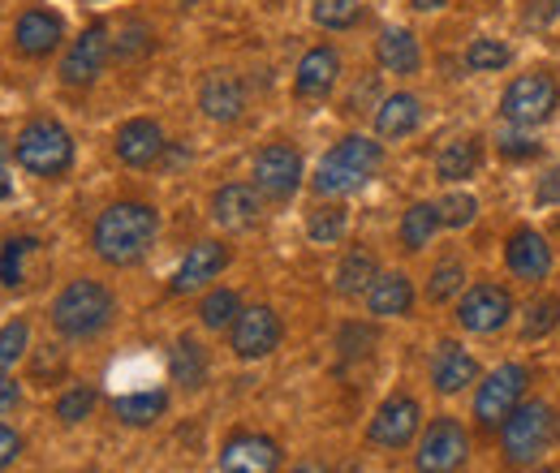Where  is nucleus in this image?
Listing matches in <instances>:
<instances>
[{
  "label": "nucleus",
  "mask_w": 560,
  "mask_h": 473,
  "mask_svg": "<svg viewBox=\"0 0 560 473\" xmlns=\"http://www.w3.org/2000/svg\"><path fill=\"white\" fill-rule=\"evenodd\" d=\"M242 310H246V306H242L237 288H208L203 301H199V323H203L208 332H229Z\"/></svg>",
  "instance_id": "31"
},
{
  "label": "nucleus",
  "mask_w": 560,
  "mask_h": 473,
  "mask_svg": "<svg viewBox=\"0 0 560 473\" xmlns=\"http://www.w3.org/2000/svg\"><path fill=\"white\" fill-rule=\"evenodd\" d=\"M557 17H560V0H526V13H522L526 31H548Z\"/></svg>",
  "instance_id": "43"
},
{
  "label": "nucleus",
  "mask_w": 560,
  "mask_h": 473,
  "mask_svg": "<svg viewBox=\"0 0 560 473\" xmlns=\"http://www.w3.org/2000/svg\"><path fill=\"white\" fill-rule=\"evenodd\" d=\"M57 336L66 340H95L113 319H117V297L108 284L91 280V275H78L70 280L57 297H52V310H48Z\"/></svg>",
  "instance_id": "3"
},
{
  "label": "nucleus",
  "mask_w": 560,
  "mask_h": 473,
  "mask_svg": "<svg viewBox=\"0 0 560 473\" xmlns=\"http://www.w3.org/2000/svg\"><path fill=\"white\" fill-rule=\"evenodd\" d=\"M475 444L457 417H431L415 439V473H462Z\"/></svg>",
  "instance_id": "7"
},
{
  "label": "nucleus",
  "mask_w": 560,
  "mask_h": 473,
  "mask_svg": "<svg viewBox=\"0 0 560 473\" xmlns=\"http://www.w3.org/2000/svg\"><path fill=\"white\" fill-rule=\"evenodd\" d=\"M289 473H332V470H324L319 461H302V465H293Z\"/></svg>",
  "instance_id": "49"
},
{
  "label": "nucleus",
  "mask_w": 560,
  "mask_h": 473,
  "mask_svg": "<svg viewBox=\"0 0 560 473\" xmlns=\"http://www.w3.org/2000/svg\"><path fill=\"white\" fill-rule=\"evenodd\" d=\"M560 323V297H535L522 315V340H544Z\"/></svg>",
  "instance_id": "39"
},
{
  "label": "nucleus",
  "mask_w": 560,
  "mask_h": 473,
  "mask_svg": "<svg viewBox=\"0 0 560 473\" xmlns=\"http://www.w3.org/2000/svg\"><path fill=\"white\" fill-rule=\"evenodd\" d=\"M341 82V52L332 44H315L302 52L293 69V95L298 99H328Z\"/></svg>",
  "instance_id": "20"
},
{
  "label": "nucleus",
  "mask_w": 560,
  "mask_h": 473,
  "mask_svg": "<svg viewBox=\"0 0 560 473\" xmlns=\"http://www.w3.org/2000/svg\"><path fill=\"white\" fill-rule=\"evenodd\" d=\"M250 177H255V190H259L268 203H289V199L302 190L306 168H302L298 146H289V142H268V146L255 155Z\"/></svg>",
  "instance_id": "11"
},
{
  "label": "nucleus",
  "mask_w": 560,
  "mask_h": 473,
  "mask_svg": "<svg viewBox=\"0 0 560 473\" xmlns=\"http://www.w3.org/2000/svg\"><path fill=\"white\" fill-rule=\"evenodd\" d=\"M31 348V323L26 319H9L0 328V370H13Z\"/></svg>",
  "instance_id": "41"
},
{
  "label": "nucleus",
  "mask_w": 560,
  "mask_h": 473,
  "mask_svg": "<svg viewBox=\"0 0 560 473\" xmlns=\"http://www.w3.org/2000/svg\"><path fill=\"white\" fill-rule=\"evenodd\" d=\"M66 44V17L57 9H44V4H31L18 13L13 22V48L31 61H44L52 57L57 48Z\"/></svg>",
  "instance_id": "14"
},
{
  "label": "nucleus",
  "mask_w": 560,
  "mask_h": 473,
  "mask_svg": "<svg viewBox=\"0 0 560 473\" xmlns=\"http://www.w3.org/2000/svg\"><path fill=\"white\" fill-rule=\"evenodd\" d=\"M346 228H350V211L341 203H324L306 215V237H311V246H337V241L346 237Z\"/></svg>",
  "instance_id": "34"
},
{
  "label": "nucleus",
  "mask_w": 560,
  "mask_h": 473,
  "mask_svg": "<svg viewBox=\"0 0 560 473\" xmlns=\"http://www.w3.org/2000/svg\"><path fill=\"white\" fill-rule=\"evenodd\" d=\"M526 473H560V470H557V465H530Z\"/></svg>",
  "instance_id": "50"
},
{
  "label": "nucleus",
  "mask_w": 560,
  "mask_h": 473,
  "mask_svg": "<svg viewBox=\"0 0 560 473\" xmlns=\"http://www.w3.org/2000/svg\"><path fill=\"white\" fill-rule=\"evenodd\" d=\"M18 457H22V435L0 422V470H9Z\"/></svg>",
  "instance_id": "45"
},
{
  "label": "nucleus",
  "mask_w": 560,
  "mask_h": 473,
  "mask_svg": "<svg viewBox=\"0 0 560 473\" xmlns=\"http://www.w3.org/2000/svg\"><path fill=\"white\" fill-rule=\"evenodd\" d=\"M410 4H415V9H419V13H435V9H444V4H448V0H410Z\"/></svg>",
  "instance_id": "48"
},
{
  "label": "nucleus",
  "mask_w": 560,
  "mask_h": 473,
  "mask_svg": "<svg viewBox=\"0 0 560 473\" xmlns=\"http://www.w3.org/2000/svg\"><path fill=\"white\" fill-rule=\"evenodd\" d=\"M362 301L371 319H406L415 310V280L406 271H380Z\"/></svg>",
  "instance_id": "23"
},
{
  "label": "nucleus",
  "mask_w": 560,
  "mask_h": 473,
  "mask_svg": "<svg viewBox=\"0 0 560 473\" xmlns=\"http://www.w3.org/2000/svg\"><path fill=\"white\" fill-rule=\"evenodd\" d=\"M560 108V82L548 69H530V73H517L504 95H500V117L509 126H522V130H539L557 117Z\"/></svg>",
  "instance_id": "6"
},
{
  "label": "nucleus",
  "mask_w": 560,
  "mask_h": 473,
  "mask_svg": "<svg viewBox=\"0 0 560 473\" xmlns=\"http://www.w3.org/2000/svg\"><path fill=\"white\" fill-rule=\"evenodd\" d=\"M168 413V392L164 388H139V392H121V397H113V417L121 422V426H155L160 417Z\"/></svg>",
  "instance_id": "28"
},
{
  "label": "nucleus",
  "mask_w": 560,
  "mask_h": 473,
  "mask_svg": "<svg viewBox=\"0 0 560 473\" xmlns=\"http://www.w3.org/2000/svg\"><path fill=\"white\" fill-rule=\"evenodd\" d=\"M151 48H155V39H151V26L147 22H126L117 31V39H113V57L117 61H139Z\"/></svg>",
  "instance_id": "40"
},
{
  "label": "nucleus",
  "mask_w": 560,
  "mask_h": 473,
  "mask_svg": "<svg viewBox=\"0 0 560 473\" xmlns=\"http://www.w3.org/2000/svg\"><path fill=\"white\" fill-rule=\"evenodd\" d=\"M220 473H280V444L259 430H237L220 444Z\"/></svg>",
  "instance_id": "16"
},
{
  "label": "nucleus",
  "mask_w": 560,
  "mask_h": 473,
  "mask_svg": "<svg viewBox=\"0 0 560 473\" xmlns=\"http://www.w3.org/2000/svg\"><path fill=\"white\" fill-rule=\"evenodd\" d=\"M246 104H250L246 82L233 69H211L208 78L199 82V108H203V117L215 121V126L242 121L246 117Z\"/></svg>",
  "instance_id": "17"
},
{
  "label": "nucleus",
  "mask_w": 560,
  "mask_h": 473,
  "mask_svg": "<svg viewBox=\"0 0 560 473\" xmlns=\"http://www.w3.org/2000/svg\"><path fill=\"white\" fill-rule=\"evenodd\" d=\"M526 388H530V366H522V362L495 366L491 375L479 379V388H475V422L483 430H500L504 417L526 401Z\"/></svg>",
  "instance_id": "8"
},
{
  "label": "nucleus",
  "mask_w": 560,
  "mask_h": 473,
  "mask_svg": "<svg viewBox=\"0 0 560 473\" xmlns=\"http://www.w3.org/2000/svg\"><path fill=\"white\" fill-rule=\"evenodd\" d=\"M208 375H211L208 348L195 336L173 340V348H168V379H173L182 392H199V388L208 383Z\"/></svg>",
  "instance_id": "26"
},
{
  "label": "nucleus",
  "mask_w": 560,
  "mask_h": 473,
  "mask_svg": "<svg viewBox=\"0 0 560 473\" xmlns=\"http://www.w3.org/2000/svg\"><path fill=\"white\" fill-rule=\"evenodd\" d=\"M113 151H117V159L126 164V168H151L164 151H168V138L160 130V121H151V117H130L117 138H113Z\"/></svg>",
  "instance_id": "22"
},
{
  "label": "nucleus",
  "mask_w": 560,
  "mask_h": 473,
  "mask_svg": "<svg viewBox=\"0 0 560 473\" xmlns=\"http://www.w3.org/2000/svg\"><path fill=\"white\" fill-rule=\"evenodd\" d=\"M380 275V259L366 250V246H353L350 255L337 263V280H332V288L341 293V297H366V288H371V280Z\"/></svg>",
  "instance_id": "30"
},
{
  "label": "nucleus",
  "mask_w": 560,
  "mask_h": 473,
  "mask_svg": "<svg viewBox=\"0 0 560 473\" xmlns=\"http://www.w3.org/2000/svg\"><path fill=\"white\" fill-rule=\"evenodd\" d=\"M380 168H384V142L366 134H346L315 164L311 190L319 199H346V194H358Z\"/></svg>",
  "instance_id": "2"
},
{
  "label": "nucleus",
  "mask_w": 560,
  "mask_h": 473,
  "mask_svg": "<svg viewBox=\"0 0 560 473\" xmlns=\"http://www.w3.org/2000/svg\"><path fill=\"white\" fill-rule=\"evenodd\" d=\"M466 280H470V271H466L462 259H444V263H435L431 275H427V301H431V306H448L453 297L466 293Z\"/></svg>",
  "instance_id": "32"
},
{
  "label": "nucleus",
  "mask_w": 560,
  "mask_h": 473,
  "mask_svg": "<svg viewBox=\"0 0 560 473\" xmlns=\"http://www.w3.org/2000/svg\"><path fill=\"white\" fill-rule=\"evenodd\" d=\"M100 405V392L91 388V383H73L66 388L61 397H57V417L66 422V426H78V422H86L91 413Z\"/></svg>",
  "instance_id": "38"
},
{
  "label": "nucleus",
  "mask_w": 560,
  "mask_h": 473,
  "mask_svg": "<svg viewBox=\"0 0 560 473\" xmlns=\"http://www.w3.org/2000/svg\"><path fill=\"white\" fill-rule=\"evenodd\" d=\"M18 401H22L18 379H13L9 370H0V417H4V413H13V409H18Z\"/></svg>",
  "instance_id": "46"
},
{
  "label": "nucleus",
  "mask_w": 560,
  "mask_h": 473,
  "mask_svg": "<svg viewBox=\"0 0 560 473\" xmlns=\"http://www.w3.org/2000/svg\"><path fill=\"white\" fill-rule=\"evenodd\" d=\"M444 228V220H440V206L435 203H415L401 211V224H397V237H401V246L410 250V255H419L427 250L431 241H435V233Z\"/></svg>",
  "instance_id": "29"
},
{
  "label": "nucleus",
  "mask_w": 560,
  "mask_h": 473,
  "mask_svg": "<svg viewBox=\"0 0 560 473\" xmlns=\"http://www.w3.org/2000/svg\"><path fill=\"white\" fill-rule=\"evenodd\" d=\"M422 435V405L410 392H393L388 401H380V409L366 422V444L384 448V452H401Z\"/></svg>",
  "instance_id": "9"
},
{
  "label": "nucleus",
  "mask_w": 560,
  "mask_h": 473,
  "mask_svg": "<svg viewBox=\"0 0 560 473\" xmlns=\"http://www.w3.org/2000/svg\"><path fill=\"white\" fill-rule=\"evenodd\" d=\"M535 206H560V159L552 168H544L539 173V181H535Z\"/></svg>",
  "instance_id": "44"
},
{
  "label": "nucleus",
  "mask_w": 560,
  "mask_h": 473,
  "mask_svg": "<svg viewBox=\"0 0 560 473\" xmlns=\"http://www.w3.org/2000/svg\"><path fill=\"white\" fill-rule=\"evenodd\" d=\"M13 199V177H9V164H4V142H0V203Z\"/></svg>",
  "instance_id": "47"
},
{
  "label": "nucleus",
  "mask_w": 560,
  "mask_h": 473,
  "mask_svg": "<svg viewBox=\"0 0 560 473\" xmlns=\"http://www.w3.org/2000/svg\"><path fill=\"white\" fill-rule=\"evenodd\" d=\"M311 22L319 31H353L362 22V4L358 0H311Z\"/></svg>",
  "instance_id": "35"
},
{
  "label": "nucleus",
  "mask_w": 560,
  "mask_h": 473,
  "mask_svg": "<svg viewBox=\"0 0 560 473\" xmlns=\"http://www.w3.org/2000/svg\"><path fill=\"white\" fill-rule=\"evenodd\" d=\"M13 159L22 173L57 181L73 168V134L52 117H35L13 138Z\"/></svg>",
  "instance_id": "4"
},
{
  "label": "nucleus",
  "mask_w": 560,
  "mask_h": 473,
  "mask_svg": "<svg viewBox=\"0 0 560 473\" xmlns=\"http://www.w3.org/2000/svg\"><path fill=\"white\" fill-rule=\"evenodd\" d=\"M160 241V211L151 203H113L100 211L91 228V250L108 268H139Z\"/></svg>",
  "instance_id": "1"
},
{
  "label": "nucleus",
  "mask_w": 560,
  "mask_h": 473,
  "mask_svg": "<svg viewBox=\"0 0 560 473\" xmlns=\"http://www.w3.org/2000/svg\"><path fill=\"white\" fill-rule=\"evenodd\" d=\"M509 61H513V48L504 39H491V35L470 39V48H466V69L470 73H500Z\"/></svg>",
  "instance_id": "36"
},
{
  "label": "nucleus",
  "mask_w": 560,
  "mask_h": 473,
  "mask_svg": "<svg viewBox=\"0 0 560 473\" xmlns=\"http://www.w3.org/2000/svg\"><path fill=\"white\" fill-rule=\"evenodd\" d=\"M427 375H431V388L440 397H462L470 383H479V362L470 348H462L457 340H440L431 348V362H427Z\"/></svg>",
  "instance_id": "18"
},
{
  "label": "nucleus",
  "mask_w": 560,
  "mask_h": 473,
  "mask_svg": "<svg viewBox=\"0 0 560 473\" xmlns=\"http://www.w3.org/2000/svg\"><path fill=\"white\" fill-rule=\"evenodd\" d=\"M264 220V194L246 181H229L211 194V224L224 233H250Z\"/></svg>",
  "instance_id": "19"
},
{
  "label": "nucleus",
  "mask_w": 560,
  "mask_h": 473,
  "mask_svg": "<svg viewBox=\"0 0 560 473\" xmlns=\"http://www.w3.org/2000/svg\"><path fill=\"white\" fill-rule=\"evenodd\" d=\"M479 164H483V138L479 134H462V138H453V142H444V146L435 151V177H440V181H448V186H457V181L475 177V173H479Z\"/></svg>",
  "instance_id": "27"
},
{
  "label": "nucleus",
  "mask_w": 560,
  "mask_h": 473,
  "mask_svg": "<svg viewBox=\"0 0 560 473\" xmlns=\"http://www.w3.org/2000/svg\"><path fill=\"white\" fill-rule=\"evenodd\" d=\"M280 336H284V323L272 306H246L229 328V348L237 362H264L280 348Z\"/></svg>",
  "instance_id": "12"
},
{
  "label": "nucleus",
  "mask_w": 560,
  "mask_h": 473,
  "mask_svg": "<svg viewBox=\"0 0 560 473\" xmlns=\"http://www.w3.org/2000/svg\"><path fill=\"white\" fill-rule=\"evenodd\" d=\"M113 61V35H108V26L104 22H91L78 39H70V48H66V57H61V82L66 86H91L104 69Z\"/></svg>",
  "instance_id": "13"
},
{
  "label": "nucleus",
  "mask_w": 560,
  "mask_h": 473,
  "mask_svg": "<svg viewBox=\"0 0 560 473\" xmlns=\"http://www.w3.org/2000/svg\"><path fill=\"white\" fill-rule=\"evenodd\" d=\"M422 126V99L415 91H393L380 99L375 108V134L384 142H401V138L419 134Z\"/></svg>",
  "instance_id": "24"
},
{
  "label": "nucleus",
  "mask_w": 560,
  "mask_h": 473,
  "mask_svg": "<svg viewBox=\"0 0 560 473\" xmlns=\"http://www.w3.org/2000/svg\"><path fill=\"white\" fill-rule=\"evenodd\" d=\"M375 61L384 73H397V78H415L422 69V44L410 26H388L380 39H375Z\"/></svg>",
  "instance_id": "25"
},
{
  "label": "nucleus",
  "mask_w": 560,
  "mask_h": 473,
  "mask_svg": "<svg viewBox=\"0 0 560 473\" xmlns=\"http://www.w3.org/2000/svg\"><path fill=\"white\" fill-rule=\"evenodd\" d=\"M440 220H444V228H470L475 220H479V199L475 194H462V190H453V194H444L440 199Z\"/></svg>",
  "instance_id": "42"
},
{
  "label": "nucleus",
  "mask_w": 560,
  "mask_h": 473,
  "mask_svg": "<svg viewBox=\"0 0 560 473\" xmlns=\"http://www.w3.org/2000/svg\"><path fill=\"white\" fill-rule=\"evenodd\" d=\"M504 268H509L513 280H522V284H544L552 275V268H557L548 237L539 228H526V224L513 228L509 241H504Z\"/></svg>",
  "instance_id": "15"
},
{
  "label": "nucleus",
  "mask_w": 560,
  "mask_h": 473,
  "mask_svg": "<svg viewBox=\"0 0 560 473\" xmlns=\"http://www.w3.org/2000/svg\"><path fill=\"white\" fill-rule=\"evenodd\" d=\"M552 439H557L552 405L522 401V405L504 417V426H500V457H504V465L530 470V465L544 461V452L552 448Z\"/></svg>",
  "instance_id": "5"
},
{
  "label": "nucleus",
  "mask_w": 560,
  "mask_h": 473,
  "mask_svg": "<svg viewBox=\"0 0 560 473\" xmlns=\"http://www.w3.org/2000/svg\"><path fill=\"white\" fill-rule=\"evenodd\" d=\"M557 439H560V426H557Z\"/></svg>",
  "instance_id": "51"
},
{
  "label": "nucleus",
  "mask_w": 560,
  "mask_h": 473,
  "mask_svg": "<svg viewBox=\"0 0 560 473\" xmlns=\"http://www.w3.org/2000/svg\"><path fill=\"white\" fill-rule=\"evenodd\" d=\"M495 151H500V159H513V164H526V159H535L539 151H544V142L530 134V130H522V126H500V134H495Z\"/></svg>",
  "instance_id": "37"
},
{
  "label": "nucleus",
  "mask_w": 560,
  "mask_h": 473,
  "mask_svg": "<svg viewBox=\"0 0 560 473\" xmlns=\"http://www.w3.org/2000/svg\"><path fill=\"white\" fill-rule=\"evenodd\" d=\"M39 237H9L4 246H0V284L4 288H22L26 284V263H31V255H39Z\"/></svg>",
  "instance_id": "33"
},
{
  "label": "nucleus",
  "mask_w": 560,
  "mask_h": 473,
  "mask_svg": "<svg viewBox=\"0 0 560 473\" xmlns=\"http://www.w3.org/2000/svg\"><path fill=\"white\" fill-rule=\"evenodd\" d=\"M513 319V293L495 280L466 284V293L457 297V328L470 336H491Z\"/></svg>",
  "instance_id": "10"
},
{
  "label": "nucleus",
  "mask_w": 560,
  "mask_h": 473,
  "mask_svg": "<svg viewBox=\"0 0 560 473\" xmlns=\"http://www.w3.org/2000/svg\"><path fill=\"white\" fill-rule=\"evenodd\" d=\"M229 246L224 241H195L190 250H186V259L177 263V271H173V293H203V288H211V280H220V271L229 268Z\"/></svg>",
  "instance_id": "21"
}]
</instances>
